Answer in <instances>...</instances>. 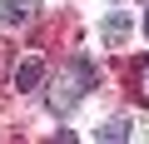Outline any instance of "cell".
Instances as JSON below:
<instances>
[{"label": "cell", "mask_w": 149, "mask_h": 144, "mask_svg": "<svg viewBox=\"0 0 149 144\" xmlns=\"http://www.w3.org/2000/svg\"><path fill=\"white\" fill-rule=\"evenodd\" d=\"M90 85H95V70H90V60H80L70 75H60V80H55V90H50V109H55V114H70L74 104L85 99V90H90Z\"/></svg>", "instance_id": "6da1fadb"}, {"label": "cell", "mask_w": 149, "mask_h": 144, "mask_svg": "<svg viewBox=\"0 0 149 144\" xmlns=\"http://www.w3.org/2000/svg\"><path fill=\"white\" fill-rule=\"evenodd\" d=\"M129 30H134L129 10H109V15H104V25H100V40H104L109 50H119V45L129 40Z\"/></svg>", "instance_id": "7a4b0ae2"}, {"label": "cell", "mask_w": 149, "mask_h": 144, "mask_svg": "<svg viewBox=\"0 0 149 144\" xmlns=\"http://www.w3.org/2000/svg\"><path fill=\"white\" fill-rule=\"evenodd\" d=\"M35 10H40V0H5L0 5V20L5 25H25V20H35Z\"/></svg>", "instance_id": "3957f363"}, {"label": "cell", "mask_w": 149, "mask_h": 144, "mask_svg": "<svg viewBox=\"0 0 149 144\" xmlns=\"http://www.w3.org/2000/svg\"><path fill=\"white\" fill-rule=\"evenodd\" d=\"M95 144H129V119L114 114L109 124H100V139H95Z\"/></svg>", "instance_id": "277c9868"}, {"label": "cell", "mask_w": 149, "mask_h": 144, "mask_svg": "<svg viewBox=\"0 0 149 144\" xmlns=\"http://www.w3.org/2000/svg\"><path fill=\"white\" fill-rule=\"evenodd\" d=\"M40 80H45V65H40V60H25V65L15 70V90H35Z\"/></svg>", "instance_id": "5b68a950"}, {"label": "cell", "mask_w": 149, "mask_h": 144, "mask_svg": "<svg viewBox=\"0 0 149 144\" xmlns=\"http://www.w3.org/2000/svg\"><path fill=\"white\" fill-rule=\"evenodd\" d=\"M139 95H144V104H149V60L139 65Z\"/></svg>", "instance_id": "8992f818"}, {"label": "cell", "mask_w": 149, "mask_h": 144, "mask_svg": "<svg viewBox=\"0 0 149 144\" xmlns=\"http://www.w3.org/2000/svg\"><path fill=\"white\" fill-rule=\"evenodd\" d=\"M60 144H74V134H70V129H65V134H60Z\"/></svg>", "instance_id": "52a82bcc"}, {"label": "cell", "mask_w": 149, "mask_h": 144, "mask_svg": "<svg viewBox=\"0 0 149 144\" xmlns=\"http://www.w3.org/2000/svg\"><path fill=\"white\" fill-rule=\"evenodd\" d=\"M144 35H149V15H144Z\"/></svg>", "instance_id": "ba28073f"}]
</instances>
